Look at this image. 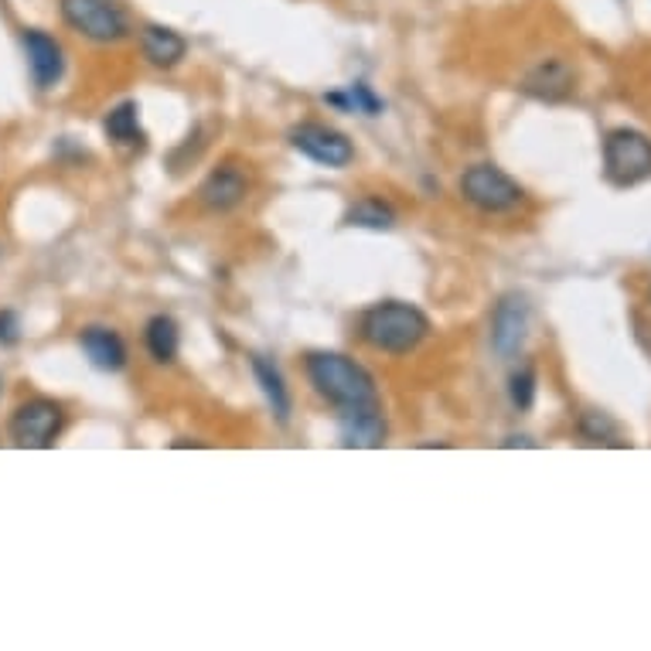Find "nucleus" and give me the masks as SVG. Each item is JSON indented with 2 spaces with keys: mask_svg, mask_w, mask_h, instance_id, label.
<instances>
[{
  "mask_svg": "<svg viewBox=\"0 0 651 651\" xmlns=\"http://www.w3.org/2000/svg\"><path fill=\"white\" fill-rule=\"evenodd\" d=\"M21 342V318L14 310H0V345H17Z\"/></svg>",
  "mask_w": 651,
  "mask_h": 651,
  "instance_id": "4be33fe9",
  "label": "nucleus"
},
{
  "mask_svg": "<svg viewBox=\"0 0 651 651\" xmlns=\"http://www.w3.org/2000/svg\"><path fill=\"white\" fill-rule=\"evenodd\" d=\"M573 82H577V75H573L570 66L559 62V59H546V62H540V66H535L525 75V86L522 90L529 96H535V99L559 103V99H566V96L573 93Z\"/></svg>",
  "mask_w": 651,
  "mask_h": 651,
  "instance_id": "ddd939ff",
  "label": "nucleus"
},
{
  "mask_svg": "<svg viewBox=\"0 0 651 651\" xmlns=\"http://www.w3.org/2000/svg\"><path fill=\"white\" fill-rule=\"evenodd\" d=\"M529 334V300L522 294H505L492 315V348L501 358H516Z\"/></svg>",
  "mask_w": 651,
  "mask_h": 651,
  "instance_id": "6e6552de",
  "label": "nucleus"
},
{
  "mask_svg": "<svg viewBox=\"0 0 651 651\" xmlns=\"http://www.w3.org/2000/svg\"><path fill=\"white\" fill-rule=\"evenodd\" d=\"M580 434L590 443H614V447H625L620 440V427L607 416V413H583L580 416Z\"/></svg>",
  "mask_w": 651,
  "mask_h": 651,
  "instance_id": "aec40b11",
  "label": "nucleus"
},
{
  "mask_svg": "<svg viewBox=\"0 0 651 651\" xmlns=\"http://www.w3.org/2000/svg\"><path fill=\"white\" fill-rule=\"evenodd\" d=\"M24 51H27V69L38 90H51L66 72L62 45L45 32H24Z\"/></svg>",
  "mask_w": 651,
  "mask_h": 651,
  "instance_id": "9b49d317",
  "label": "nucleus"
},
{
  "mask_svg": "<svg viewBox=\"0 0 651 651\" xmlns=\"http://www.w3.org/2000/svg\"><path fill=\"white\" fill-rule=\"evenodd\" d=\"M246 194H249V178L236 164H222L198 188V202L209 212H233L236 205L246 202Z\"/></svg>",
  "mask_w": 651,
  "mask_h": 651,
  "instance_id": "9d476101",
  "label": "nucleus"
},
{
  "mask_svg": "<svg viewBox=\"0 0 651 651\" xmlns=\"http://www.w3.org/2000/svg\"><path fill=\"white\" fill-rule=\"evenodd\" d=\"M307 379L318 389V395H324V400L338 410L379 403L376 379L348 355H338V352L307 355Z\"/></svg>",
  "mask_w": 651,
  "mask_h": 651,
  "instance_id": "f03ea898",
  "label": "nucleus"
},
{
  "mask_svg": "<svg viewBox=\"0 0 651 651\" xmlns=\"http://www.w3.org/2000/svg\"><path fill=\"white\" fill-rule=\"evenodd\" d=\"M392 222H395V212L382 198H362L348 212V225H362V229H389Z\"/></svg>",
  "mask_w": 651,
  "mask_h": 651,
  "instance_id": "6ab92c4d",
  "label": "nucleus"
},
{
  "mask_svg": "<svg viewBox=\"0 0 651 651\" xmlns=\"http://www.w3.org/2000/svg\"><path fill=\"white\" fill-rule=\"evenodd\" d=\"M508 395H512L516 410L532 406V400H535V369L532 365H522L519 372H512V379H508Z\"/></svg>",
  "mask_w": 651,
  "mask_h": 651,
  "instance_id": "412c9836",
  "label": "nucleus"
},
{
  "mask_svg": "<svg viewBox=\"0 0 651 651\" xmlns=\"http://www.w3.org/2000/svg\"><path fill=\"white\" fill-rule=\"evenodd\" d=\"M144 345L154 355V362H175L178 358V345H181L178 321L167 318V315L151 318L147 328H144Z\"/></svg>",
  "mask_w": 651,
  "mask_h": 651,
  "instance_id": "f3484780",
  "label": "nucleus"
},
{
  "mask_svg": "<svg viewBox=\"0 0 651 651\" xmlns=\"http://www.w3.org/2000/svg\"><path fill=\"white\" fill-rule=\"evenodd\" d=\"M386 416L379 403L369 406H352V410H338V437H342V447H355V450H376L386 443Z\"/></svg>",
  "mask_w": 651,
  "mask_h": 651,
  "instance_id": "1a4fd4ad",
  "label": "nucleus"
},
{
  "mask_svg": "<svg viewBox=\"0 0 651 651\" xmlns=\"http://www.w3.org/2000/svg\"><path fill=\"white\" fill-rule=\"evenodd\" d=\"M604 175L617 188H631L651 178V137L631 127H617L604 140Z\"/></svg>",
  "mask_w": 651,
  "mask_h": 651,
  "instance_id": "7ed1b4c3",
  "label": "nucleus"
},
{
  "mask_svg": "<svg viewBox=\"0 0 651 651\" xmlns=\"http://www.w3.org/2000/svg\"><path fill=\"white\" fill-rule=\"evenodd\" d=\"M324 103H331V106H338V109H355V113H369V117H376V113H382V103H379V96L365 86V82H355V86H348L345 93H328L324 96Z\"/></svg>",
  "mask_w": 651,
  "mask_h": 651,
  "instance_id": "a211bd4d",
  "label": "nucleus"
},
{
  "mask_svg": "<svg viewBox=\"0 0 651 651\" xmlns=\"http://www.w3.org/2000/svg\"><path fill=\"white\" fill-rule=\"evenodd\" d=\"M362 342L382 355H410L430 338V318L403 300H382L358 321Z\"/></svg>",
  "mask_w": 651,
  "mask_h": 651,
  "instance_id": "f257e3e1",
  "label": "nucleus"
},
{
  "mask_svg": "<svg viewBox=\"0 0 651 651\" xmlns=\"http://www.w3.org/2000/svg\"><path fill=\"white\" fill-rule=\"evenodd\" d=\"M648 297H651V294H648Z\"/></svg>",
  "mask_w": 651,
  "mask_h": 651,
  "instance_id": "b1692460",
  "label": "nucleus"
},
{
  "mask_svg": "<svg viewBox=\"0 0 651 651\" xmlns=\"http://www.w3.org/2000/svg\"><path fill=\"white\" fill-rule=\"evenodd\" d=\"M291 144L304 157H310L321 167H334V171H342V167H348L355 161L352 140L345 133H338L334 127H324V123H315V120L297 123L291 130Z\"/></svg>",
  "mask_w": 651,
  "mask_h": 651,
  "instance_id": "423d86ee",
  "label": "nucleus"
},
{
  "mask_svg": "<svg viewBox=\"0 0 651 651\" xmlns=\"http://www.w3.org/2000/svg\"><path fill=\"white\" fill-rule=\"evenodd\" d=\"M59 11L72 32H79L90 42H99V45L120 42L130 32L127 14L117 0H62Z\"/></svg>",
  "mask_w": 651,
  "mask_h": 651,
  "instance_id": "39448f33",
  "label": "nucleus"
},
{
  "mask_svg": "<svg viewBox=\"0 0 651 651\" xmlns=\"http://www.w3.org/2000/svg\"><path fill=\"white\" fill-rule=\"evenodd\" d=\"M501 447H535V443H532L529 437H508V440H505Z\"/></svg>",
  "mask_w": 651,
  "mask_h": 651,
  "instance_id": "5701e85b",
  "label": "nucleus"
},
{
  "mask_svg": "<svg viewBox=\"0 0 651 651\" xmlns=\"http://www.w3.org/2000/svg\"><path fill=\"white\" fill-rule=\"evenodd\" d=\"M252 376H257V382H260V389L267 395L270 410L276 413V419L287 423L291 419V392H287V382H283L280 369L270 358L257 355V358H252Z\"/></svg>",
  "mask_w": 651,
  "mask_h": 651,
  "instance_id": "2eb2a0df",
  "label": "nucleus"
},
{
  "mask_svg": "<svg viewBox=\"0 0 651 651\" xmlns=\"http://www.w3.org/2000/svg\"><path fill=\"white\" fill-rule=\"evenodd\" d=\"M103 130L109 140H117L123 147H144V130H140V106L137 103H120L106 113Z\"/></svg>",
  "mask_w": 651,
  "mask_h": 651,
  "instance_id": "dca6fc26",
  "label": "nucleus"
},
{
  "mask_svg": "<svg viewBox=\"0 0 651 651\" xmlns=\"http://www.w3.org/2000/svg\"><path fill=\"white\" fill-rule=\"evenodd\" d=\"M79 348L86 352L90 365L99 372H120L123 365H127V345H123V338L117 331H109V328H82L79 331Z\"/></svg>",
  "mask_w": 651,
  "mask_h": 651,
  "instance_id": "f8f14e48",
  "label": "nucleus"
},
{
  "mask_svg": "<svg viewBox=\"0 0 651 651\" xmlns=\"http://www.w3.org/2000/svg\"><path fill=\"white\" fill-rule=\"evenodd\" d=\"M62 423H66V413H62L59 403H51V400H27L11 416V437H14L17 447L45 450V447L55 443V437L62 434Z\"/></svg>",
  "mask_w": 651,
  "mask_h": 651,
  "instance_id": "0eeeda50",
  "label": "nucleus"
},
{
  "mask_svg": "<svg viewBox=\"0 0 651 651\" xmlns=\"http://www.w3.org/2000/svg\"><path fill=\"white\" fill-rule=\"evenodd\" d=\"M461 194H464V202H471L477 212H488V215L512 212V209L522 205V198H525L519 181H512L495 164L467 167V171L461 175Z\"/></svg>",
  "mask_w": 651,
  "mask_h": 651,
  "instance_id": "20e7f679",
  "label": "nucleus"
},
{
  "mask_svg": "<svg viewBox=\"0 0 651 651\" xmlns=\"http://www.w3.org/2000/svg\"><path fill=\"white\" fill-rule=\"evenodd\" d=\"M140 51H144V59L157 69H175L185 55H188V42L171 32V27H161V24H147L144 32H140Z\"/></svg>",
  "mask_w": 651,
  "mask_h": 651,
  "instance_id": "4468645a",
  "label": "nucleus"
}]
</instances>
